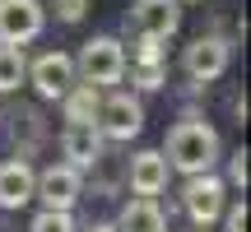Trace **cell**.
Here are the masks:
<instances>
[{
    "instance_id": "44dd1931",
    "label": "cell",
    "mask_w": 251,
    "mask_h": 232,
    "mask_svg": "<svg viewBox=\"0 0 251 232\" xmlns=\"http://www.w3.org/2000/svg\"><path fill=\"white\" fill-rule=\"evenodd\" d=\"M196 232H205V228H196Z\"/></svg>"
},
{
    "instance_id": "e0dca14e",
    "label": "cell",
    "mask_w": 251,
    "mask_h": 232,
    "mask_svg": "<svg viewBox=\"0 0 251 232\" xmlns=\"http://www.w3.org/2000/svg\"><path fill=\"white\" fill-rule=\"evenodd\" d=\"M93 9V0H51V14L61 23H84V14Z\"/></svg>"
},
{
    "instance_id": "5b68a950",
    "label": "cell",
    "mask_w": 251,
    "mask_h": 232,
    "mask_svg": "<svg viewBox=\"0 0 251 232\" xmlns=\"http://www.w3.org/2000/svg\"><path fill=\"white\" fill-rule=\"evenodd\" d=\"M126 28L135 42H168L181 28V0H135Z\"/></svg>"
},
{
    "instance_id": "8992f818",
    "label": "cell",
    "mask_w": 251,
    "mask_h": 232,
    "mask_svg": "<svg viewBox=\"0 0 251 232\" xmlns=\"http://www.w3.org/2000/svg\"><path fill=\"white\" fill-rule=\"evenodd\" d=\"M228 61H233V46H228V37H219V33H200L196 42L181 51V74H186L191 84H214L219 74L228 70Z\"/></svg>"
},
{
    "instance_id": "d6986e66",
    "label": "cell",
    "mask_w": 251,
    "mask_h": 232,
    "mask_svg": "<svg viewBox=\"0 0 251 232\" xmlns=\"http://www.w3.org/2000/svg\"><path fill=\"white\" fill-rule=\"evenodd\" d=\"M247 223H251L247 200H237V205H228V209H224V228H228V232H247Z\"/></svg>"
},
{
    "instance_id": "9c48e42d",
    "label": "cell",
    "mask_w": 251,
    "mask_h": 232,
    "mask_svg": "<svg viewBox=\"0 0 251 232\" xmlns=\"http://www.w3.org/2000/svg\"><path fill=\"white\" fill-rule=\"evenodd\" d=\"M28 84H33V93L42 102H61L65 93L75 89V56L65 51H42L37 61H28Z\"/></svg>"
},
{
    "instance_id": "8fae6325",
    "label": "cell",
    "mask_w": 251,
    "mask_h": 232,
    "mask_svg": "<svg viewBox=\"0 0 251 232\" xmlns=\"http://www.w3.org/2000/svg\"><path fill=\"white\" fill-rule=\"evenodd\" d=\"M168 162H163V153L158 149H140L130 158V167H126V181H130V190L135 195H149V200H158L163 190H168Z\"/></svg>"
},
{
    "instance_id": "ac0fdd59",
    "label": "cell",
    "mask_w": 251,
    "mask_h": 232,
    "mask_svg": "<svg viewBox=\"0 0 251 232\" xmlns=\"http://www.w3.org/2000/svg\"><path fill=\"white\" fill-rule=\"evenodd\" d=\"M224 186H237V190H247V149H237L233 158H228V181Z\"/></svg>"
},
{
    "instance_id": "9a60e30c",
    "label": "cell",
    "mask_w": 251,
    "mask_h": 232,
    "mask_svg": "<svg viewBox=\"0 0 251 232\" xmlns=\"http://www.w3.org/2000/svg\"><path fill=\"white\" fill-rule=\"evenodd\" d=\"M28 84V56L24 46H0V93H19Z\"/></svg>"
},
{
    "instance_id": "2e32d148",
    "label": "cell",
    "mask_w": 251,
    "mask_h": 232,
    "mask_svg": "<svg viewBox=\"0 0 251 232\" xmlns=\"http://www.w3.org/2000/svg\"><path fill=\"white\" fill-rule=\"evenodd\" d=\"M28 232H79V228H75V218L61 214V209H37V218L28 223Z\"/></svg>"
},
{
    "instance_id": "7c38bea8",
    "label": "cell",
    "mask_w": 251,
    "mask_h": 232,
    "mask_svg": "<svg viewBox=\"0 0 251 232\" xmlns=\"http://www.w3.org/2000/svg\"><path fill=\"white\" fill-rule=\"evenodd\" d=\"M33 181L37 172L24 158H5L0 162V209H24L33 200Z\"/></svg>"
},
{
    "instance_id": "ffe728a7",
    "label": "cell",
    "mask_w": 251,
    "mask_h": 232,
    "mask_svg": "<svg viewBox=\"0 0 251 232\" xmlns=\"http://www.w3.org/2000/svg\"><path fill=\"white\" fill-rule=\"evenodd\" d=\"M84 232H117V228H112V223H89Z\"/></svg>"
},
{
    "instance_id": "7402d4cb",
    "label": "cell",
    "mask_w": 251,
    "mask_h": 232,
    "mask_svg": "<svg viewBox=\"0 0 251 232\" xmlns=\"http://www.w3.org/2000/svg\"><path fill=\"white\" fill-rule=\"evenodd\" d=\"M181 5H186V0H181Z\"/></svg>"
},
{
    "instance_id": "52a82bcc",
    "label": "cell",
    "mask_w": 251,
    "mask_h": 232,
    "mask_svg": "<svg viewBox=\"0 0 251 232\" xmlns=\"http://www.w3.org/2000/svg\"><path fill=\"white\" fill-rule=\"evenodd\" d=\"M79 195H84V172L70 167V162H51V167H42L37 181H33V200H42V209L70 214V209L79 205Z\"/></svg>"
},
{
    "instance_id": "4fadbf2b",
    "label": "cell",
    "mask_w": 251,
    "mask_h": 232,
    "mask_svg": "<svg viewBox=\"0 0 251 232\" xmlns=\"http://www.w3.org/2000/svg\"><path fill=\"white\" fill-rule=\"evenodd\" d=\"M112 228H117V232H168V214H163L158 200L135 195V200H126V205H121V214H117V223H112Z\"/></svg>"
},
{
    "instance_id": "6da1fadb",
    "label": "cell",
    "mask_w": 251,
    "mask_h": 232,
    "mask_svg": "<svg viewBox=\"0 0 251 232\" xmlns=\"http://www.w3.org/2000/svg\"><path fill=\"white\" fill-rule=\"evenodd\" d=\"M163 162H168V172H181V177H205V172L219 167V158H224V139H219V130L209 121H200V116H186V121H177L168 130V139H163Z\"/></svg>"
},
{
    "instance_id": "30bf717a",
    "label": "cell",
    "mask_w": 251,
    "mask_h": 232,
    "mask_svg": "<svg viewBox=\"0 0 251 232\" xmlns=\"http://www.w3.org/2000/svg\"><path fill=\"white\" fill-rule=\"evenodd\" d=\"M61 153H65L70 167L93 172V167L102 162V135H98V125H93V121H65V130H61Z\"/></svg>"
},
{
    "instance_id": "7a4b0ae2",
    "label": "cell",
    "mask_w": 251,
    "mask_h": 232,
    "mask_svg": "<svg viewBox=\"0 0 251 232\" xmlns=\"http://www.w3.org/2000/svg\"><path fill=\"white\" fill-rule=\"evenodd\" d=\"M130 61H126V46L121 37L102 33V37H89L75 56V79L79 84H93V89H107V84H121Z\"/></svg>"
},
{
    "instance_id": "277c9868",
    "label": "cell",
    "mask_w": 251,
    "mask_h": 232,
    "mask_svg": "<svg viewBox=\"0 0 251 232\" xmlns=\"http://www.w3.org/2000/svg\"><path fill=\"white\" fill-rule=\"evenodd\" d=\"M181 209H186V218L196 228L209 232L219 218H224V209H228L224 177H214V172H205V177H186V186H181Z\"/></svg>"
},
{
    "instance_id": "5bb4252c",
    "label": "cell",
    "mask_w": 251,
    "mask_h": 232,
    "mask_svg": "<svg viewBox=\"0 0 251 232\" xmlns=\"http://www.w3.org/2000/svg\"><path fill=\"white\" fill-rule=\"evenodd\" d=\"M98 102H102V89H93V84H75V89L61 98L65 121H93V116H98Z\"/></svg>"
},
{
    "instance_id": "ba28073f",
    "label": "cell",
    "mask_w": 251,
    "mask_h": 232,
    "mask_svg": "<svg viewBox=\"0 0 251 232\" xmlns=\"http://www.w3.org/2000/svg\"><path fill=\"white\" fill-rule=\"evenodd\" d=\"M47 28L42 0H0V46H28Z\"/></svg>"
},
{
    "instance_id": "3957f363",
    "label": "cell",
    "mask_w": 251,
    "mask_h": 232,
    "mask_svg": "<svg viewBox=\"0 0 251 232\" xmlns=\"http://www.w3.org/2000/svg\"><path fill=\"white\" fill-rule=\"evenodd\" d=\"M93 125H98L102 139H112V144H130L135 135L144 130V102L135 98V93H107V98L98 102Z\"/></svg>"
}]
</instances>
